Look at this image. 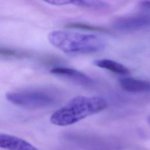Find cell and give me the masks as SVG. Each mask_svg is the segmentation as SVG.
Listing matches in <instances>:
<instances>
[{"mask_svg":"<svg viewBox=\"0 0 150 150\" xmlns=\"http://www.w3.org/2000/svg\"><path fill=\"white\" fill-rule=\"evenodd\" d=\"M107 107L106 100L101 97L79 96L54 112L50 120L56 125H70L103 111Z\"/></svg>","mask_w":150,"mask_h":150,"instance_id":"1","label":"cell"},{"mask_svg":"<svg viewBox=\"0 0 150 150\" xmlns=\"http://www.w3.org/2000/svg\"><path fill=\"white\" fill-rule=\"evenodd\" d=\"M47 39L54 47L69 54L93 53L105 46L104 40L93 34L57 30L50 32Z\"/></svg>","mask_w":150,"mask_h":150,"instance_id":"2","label":"cell"},{"mask_svg":"<svg viewBox=\"0 0 150 150\" xmlns=\"http://www.w3.org/2000/svg\"><path fill=\"white\" fill-rule=\"evenodd\" d=\"M6 99L12 104L29 109L45 108L54 104L56 96L50 91L42 89L9 92Z\"/></svg>","mask_w":150,"mask_h":150,"instance_id":"3","label":"cell"},{"mask_svg":"<svg viewBox=\"0 0 150 150\" xmlns=\"http://www.w3.org/2000/svg\"><path fill=\"white\" fill-rule=\"evenodd\" d=\"M150 25V16L144 15L120 17L115 19L112 26L121 32H133Z\"/></svg>","mask_w":150,"mask_h":150,"instance_id":"4","label":"cell"},{"mask_svg":"<svg viewBox=\"0 0 150 150\" xmlns=\"http://www.w3.org/2000/svg\"><path fill=\"white\" fill-rule=\"evenodd\" d=\"M50 72L54 75L64 77L81 85L89 86L93 83V79L90 77L74 69L64 67H55L52 69Z\"/></svg>","mask_w":150,"mask_h":150,"instance_id":"5","label":"cell"},{"mask_svg":"<svg viewBox=\"0 0 150 150\" xmlns=\"http://www.w3.org/2000/svg\"><path fill=\"white\" fill-rule=\"evenodd\" d=\"M0 148L6 150H39L22 138L6 134H0Z\"/></svg>","mask_w":150,"mask_h":150,"instance_id":"6","label":"cell"},{"mask_svg":"<svg viewBox=\"0 0 150 150\" xmlns=\"http://www.w3.org/2000/svg\"><path fill=\"white\" fill-rule=\"evenodd\" d=\"M120 86L124 90L130 93L150 92V81L131 77L122 78Z\"/></svg>","mask_w":150,"mask_h":150,"instance_id":"7","label":"cell"},{"mask_svg":"<svg viewBox=\"0 0 150 150\" xmlns=\"http://www.w3.org/2000/svg\"><path fill=\"white\" fill-rule=\"evenodd\" d=\"M93 64L98 67L107 69L117 74L125 76L129 73V70L126 66L110 59H103L96 60L93 62Z\"/></svg>","mask_w":150,"mask_h":150,"instance_id":"8","label":"cell"},{"mask_svg":"<svg viewBox=\"0 0 150 150\" xmlns=\"http://www.w3.org/2000/svg\"><path fill=\"white\" fill-rule=\"evenodd\" d=\"M67 28H75V29H79L90 31H94V32H107V29L104 28L103 27L94 26L88 23H84L81 22H73L67 24L66 26Z\"/></svg>","mask_w":150,"mask_h":150,"instance_id":"9","label":"cell"},{"mask_svg":"<svg viewBox=\"0 0 150 150\" xmlns=\"http://www.w3.org/2000/svg\"><path fill=\"white\" fill-rule=\"evenodd\" d=\"M0 55L16 58L28 57L29 56V54L27 52L2 46H0Z\"/></svg>","mask_w":150,"mask_h":150,"instance_id":"10","label":"cell"},{"mask_svg":"<svg viewBox=\"0 0 150 150\" xmlns=\"http://www.w3.org/2000/svg\"><path fill=\"white\" fill-rule=\"evenodd\" d=\"M49 4L56 6H63L67 5H74L75 0H42Z\"/></svg>","mask_w":150,"mask_h":150,"instance_id":"11","label":"cell"},{"mask_svg":"<svg viewBox=\"0 0 150 150\" xmlns=\"http://www.w3.org/2000/svg\"><path fill=\"white\" fill-rule=\"evenodd\" d=\"M139 6L144 10L150 11V0H141L139 2Z\"/></svg>","mask_w":150,"mask_h":150,"instance_id":"12","label":"cell"},{"mask_svg":"<svg viewBox=\"0 0 150 150\" xmlns=\"http://www.w3.org/2000/svg\"><path fill=\"white\" fill-rule=\"evenodd\" d=\"M147 121H148V124L150 125V115L148 117V118H147Z\"/></svg>","mask_w":150,"mask_h":150,"instance_id":"13","label":"cell"}]
</instances>
